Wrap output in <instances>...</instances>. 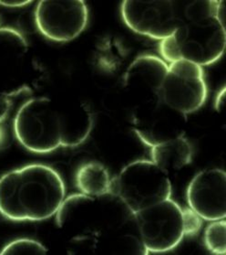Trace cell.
I'll use <instances>...</instances> for the list:
<instances>
[{
	"label": "cell",
	"instance_id": "19",
	"mask_svg": "<svg viewBox=\"0 0 226 255\" xmlns=\"http://www.w3.org/2000/svg\"><path fill=\"white\" fill-rule=\"evenodd\" d=\"M182 221L184 235L186 236L197 234L203 226V219L190 208L182 210Z\"/></svg>",
	"mask_w": 226,
	"mask_h": 255
},
{
	"label": "cell",
	"instance_id": "1",
	"mask_svg": "<svg viewBox=\"0 0 226 255\" xmlns=\"http://www.w3.org/2000/svg\"><path fill=\"white\" fill-rule=\"evenodd\" d=\"M65 197L61 175L47 165H27L0 178V214L13 222L50 219Z\"/></svg>",
	"mask_w": 226,
	"mask_h": 255
},
{
	"label": "cell",
	"instance_id": "10",
	"mask_svg": "<svg viewBox=\"0 0 226 255\" xmlns=\"http://www.w3.org/2000/svg\"><path fill=\"white\" fill-rule=\"evenodd\" d=\"M30 76L27 40L14 28H0V95L15 96L28 89Z\"/></svg>",
	"mask_w": 226,
	"mask_h": 255
},
{
	"label": "cell",
	"instance_id": "12",
	"mask_svg": "<svg viewBox=\"0 0 226 255\" xmlns=\"http://www.w3.org/2000/svg\"><path fill=\"white\" fill-rule=\"evenodd\" d=\"M168 67L166 61L157 56H140L124 73V88L140 98V102L159 96Z\"/></svg>",
	"mask_w": 226,
	"mask_h": 255
},
{
	"label": "cell",
	"instance_id": "23",
	"mask_svg": "<svg viewBox=\"0 0 226 255\" xmlns=\"http://www.w3.org/2000/svg\"><path fill=\"white\" fill-rule=\"evenodd\" d=\"M5 139H6V133L4 129L2 128H0V147L1 145L5 143Z\"/></svg>",
	"mask_w": 226,
	"mask_h": 255
},
{
	"label": "cell",
	"instance_id": "3",
	"mask_svg": "<svg viewBox=\"0 0 226 255\" xmlns=\"http://www.w3.org/2000/svg\"><path fill=\"white\" fill-rule=\"evenodd\" d=\"M226 27L216 17L191 21L160 41L163 61H187L203 67L211 65L225 52Z\"/></svg>",
	"mask_w": 226,
	"mask_h": 255
},
{
	"label": "cell",
	"instance_id": "14",
	"mask_svg": "<svg viewBox=\"0 0 226 255\" xmlns=\"http://www.w3.org/2000/svg\"><path fill=\"white\" fill-rule=\"evenodd\" d=\"M151 161L166 174L180 171L193 160V149L184 136L151 147Z\"/></svg>",
	"mask_w": 226,
	"mask_h": 255
},
{
	"label": "cell",
	"instance_id": "6",
	"mask_svg": "<svg viewBox=\"0 0 226 255\" xmlns=\"http://www.w3.org/2000/svg\"><path fill=\"white\" fill-rule=\"evenodd\" d=\"M142 243L148 253H166L174 249L184 235L182 209L169 200L151 206L133 215Z\"/></svg>",
	"mask_w": 226,
	"mask_h": 255
},
{
	"label": "cell",
	"instance_id": "9",
	"mask_svg": "<svg viewBox=\"0 0 226 255\" xmlns=\"http://www.w3.org/2000/svg\"><path fill=\"white\" fill-rule=\"evenodd\" d=\"M39 32L57 42L76 39L87 27L88 6L82 0H42L35 11Z\"/></svg>",
	"mask_w": 226,
	"mask_h": 255
},
{
	"label": "cell",
	"instance_id": "4",
	"mask_svg": "<svg viewBox=\"0 0 226 255\" xmlns=\"http://www.w3.org/2000/svg\"><path fill=\"white\" fill-rule=\"evenodd\" d=\"M110 193L122 200L134 215L171 199V180L153 161H133L111 179Z\"/></svg>",
	"mask_w": 226,
	"mask_h": 255
},
{
	"label": "cell",
	"instance_id": "16",
	"mask_svg": "<svg viewBox=\"0 0 226 255\" xmlns=\"http://www.w3.org/2000/svg\"><path fill=\"white\" fill-rule=\"evenodd\" d=\"M98 202L99 197H91L83 193L67 197L56 212L57 225L60 228H65L71 223L88 216L95 210Z\"/></svg>",
	"mask_w": 226,
	"mask_h": 255
},
{
	"label": "cell",
	"instance_id": "11",
	"mask_svg": "<svg viewBox=\"0 0 226 255\" xmlns=\"http://www.w3.org/2000/svg\"><path fill=\"white\" fill-rule=\"evenodd\" d=\"M189 208L203 220L214 222L226 219V174L219 168L198 173L187 189Z\"/></svg>",
	"mask_w": 226,
	"mask_h": 255
},
{
	"label": "cell",
	"instance_id": "17",
	"mask_svg": "<svg viewBox=\"0 0 226 255\" xmlns=\"http://www.w3.org/2000/svg\"><path fill=\"white\" fill-rule=\"evenodd\" d=\"M204 243L213 254L226 255V222L225 219L210 223L204 233Z\"/></svg>",
	"mask_w": 226,
	"mask_h": 255
},
{
	"label": "cell",
	"instance_id": "2",
	"mask_svg": "<svg viewBox=\"0 0 226 255\" xmlns=\"http://www.w3.org/2000/svg\"><path fill=\"white\" fill-rule=\"evenodd\" d=\"M209 1L126 0L122 4V17L129 28L151 39L163 40L183 25L209 17Z\"/></svg>",
	"mask_w": 226,
	"mask_h": 255
},
{
	"label": "cell",
	"instance_id": "15",
	"mask_svg": "<svg viewBox=\"0 0 226 255\" xmlns=\"http://www.w3.org/2000/svg\"><path fill=\"white\" fill-rule=\"evenodd\" d=\"M76 184L83 194L100 197L110 193L111 178L108 169L103 165L89 162L78 168Z\"/></svg>",
	"mask_w": 226,
	"mask_h": 255
},
{
	"label": "cell",
	"instance_id": "7",
	"mask_svg": "<svg viewBox=\"0 0 226 255\" xmlns=\"http://www.w3.org/2000/svg\"><path fill=\"white\" fill-rule=\"evenodd\" d=\"M133 130L151 147L184 136L187 115L171 108L159 96L140 102L132 117Z\"/></svg>",
	"mask_w": 226,
	"mask_h": 255
},
{
	"label": "cell",
	"instance_id": "8",
	"mask_svg": "<svg viewBox=\"0 0 226 255\" xmlns=\"http://www.w3.org/2000/svg\"><path fill=\"white\" fill-rule=\"evenodd\" d=\"M159 97L171 108L185 115L199 110L207 98L203 68L187 61L170 63Z\"/></svg>",
	"mask_w": 226,
	"mask_h": 255
},
{
	"label": "cell",
	"instance_id": "21",
	"mask_svg": "<svg viewBox=\"0 0 226 255\" xmlns=\"http://www.w3.org/2000/svg\"><path fill=\"white\" fill-rule=\"evenodd\" d=\"M30 3H32V1L29 0H0V5L7 7H21L27 6Z\"/></svg>",
	"mask_w": 226,
	"mask_h": 255
},
{
	"label": "cell",
	"instance_id": "5",
	"mask_svg": "<svg viewBox=\"0 0 226 255\" xmlns=\"http://www.w3.org/2000/svg\"><path fill=\"white\" fill-rule=\"evenodd\" d=\"M17 141L26 149L46 154L61 146V106L47 97L28 100L14 120Z\"/></svg>",
	"mask_w": 226,
	"mask_h": 255
},
{
	"label": "cell",
	"instance_id": "18",
	"mask_svg": "<svg viewBox=\"0 0 226 255\" xmlns=\"http://www.w3.org/2000/svg\"><path fill=\"white\" fill-rule=\"evenodd\" d=\"M49 252L44 244L32 239H17L6 246L0 252L2 255H46Z\"/></svg>",
	"mask_w": 226,
	"mask_h": 255
},
{
	"label": "cell",
	"instance_id": "13",
	"mask_svg": "<svg viewBox=\"0 0 226 255\" xmlns=\"http://www.w3.org/2000/svg\"><path fill=\"white\" fill-rule=\"evenodd\" d=\"M61 146L75 147L83 144L91 133L93 114L84 103L61 106Z\"/></svg>",
	"mask_w": 226,
	"mask_h": 255
},
{
	"label": "cell",
	"instance_id": "20",
	"mask_svg": "<svg viewBox=\"0 0 226 255\" xmlns=\"http://www.w3.org/2000/svg\"><path fill=\"white\" fill-rule=\"evenodd\" d=\"M12 107V101L6 95H0V123L6 119Z\"/></svg>",
	"mask_w": 226,
	"mask_h": 255
},
{
	"label": "cell",
	"instance_id": "22",
	"mask_svg": "<svg viewBox=\"0 0 226 255\" xmlns=\"http://www.w3.org/2000/svg\"><path fill=\"white\" fill-rule=\"evenodd\" d=\"M226 87H223V89L219 91L218 95L215 98V108L216 111L220 113L225 106V100H226Z\"/></svg>",
	"mask_w": 226,
	"mask_h": 255
}]
</instances>
